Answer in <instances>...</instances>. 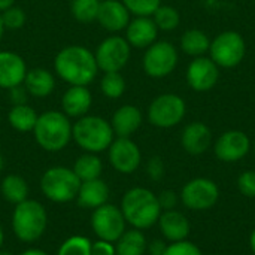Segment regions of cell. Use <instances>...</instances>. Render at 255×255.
Instances as JSON below:
<instances>
[{"label":"cell","instance_id":"obj_9","mask_svg":"<svg viewBox=\"0 0 255 255\" xmlns=\"http://www.w3.org/2000/svg\"><path fill=\"white\" fill-rule=\"evenodd\" d=\"M179 63L178 48L169 40H155L143 52L142 67L146 76L163 79L175 72Z\"/></svg>","mask_w":255,"mask_h":255},{"label":"cell","instance_id":"obj_48","mask_svg":"<svg viewBox=\"0 0 255 255\" xmlns=\"http://www.w3.org/2000/svg\"><path fill=\"white\" fill-rule=\"evenodd\" d=\"M3 164H4V160H3V155L0 154V172L3 170Z\"/></svg>","mask_w":255,"mask_h":255},{"label":"cell","instance_id":"obj_44","mask_svg":"<svg viewBox=\"0 0 255 255\" xmlns=\"http://www.w3.org/2000/svg\"><path fill=\"white\" fill-rule=\"evenodd\" d=\"M15 4V0H0V12Z\"/></svg>","mask_w":255,"mask_h":255},{"label":"cell","instance_id":"obj_21","mask_svg":"<svg viewBox=\"0 0 255 255\" xmlns=\"http://www.w3.org/2000/svg\"><path fill=\"white\" fill-rule=\"evenodd\" d=\"M109 123L117 137H130L140 128L143 123V115L137 106L123 105L114 112Z\"/></svg>","mask_w":255,"mask_h":255},{"label":"cell","instance_id":"obj_13","mask_svg":"<svg viewBox=\"0 0 255 255\" xmlns=\"http://www.w3.org/2000/svg\"><path fill=\"white\" fill-rule=\"evenodd\" d=\"M221 69L214 63L211 57L202 55L193 58L185 72V79L188 87L196 93H206L217 87L220 81Z\"/></svg>","mask_w":255,"mask_h":255},{"label":"cell","instance_id":"obj_45","mask_svg":"<svg viewBox=\"0 0 255 255\" xmlns=\"http://www.w3.org/2000/svg\"><path fill=\"white\" fill-rule=\"evenodd\" d=\"M250 247H251V251H253V254L255 255V229L253 230L251 236H250Z\"/></svg>","mask_w":255,"mask_h":255},{"label":"cell","instance_id":"obj_8","mask_svg":"<svg viewBox=\"0 0 255 255\" xmlns=\"http://www.w3.org/2000/svg\"><path fill=\"white\" fill-rule=\"evenodd\" d=\"M187 115V103L176 93L157 96L148 106L146 118L157 128H172L182 123Z\"/></svg>","mask_w":255,"mask_h":255},{"label":"cell","instance_id":"obj_42","mask_svg":"<svg viewBox=\"0 0 255 255\" xmlns=\"http://www.w3.org/2000/svg\"><path fill=\"white\" fill-rule=\"evenodd\" d=\"M166 248H167V245H166L164 241H161V239H154V241H151V242L148 244L146 251L149 253V255H164Z\"/></svg>","mask_w":255,"mask_h":255},{"label":"cell","instance_id":"obj_27","mask_svg":"<svg viewBox=\"0 0 255 255\" xmlns=\"http://www.w3.org/2000/svg\"><path fill=\"white\" fill-rule=\"evenodd\" d=\"M148 242L142 230H126L123 236L115 242L117 255H145Z\"/></svg>","mask_w":255,"mask_h":255},{"label":"cell","instance_id":"obj_38","mask_svg":"<svg viewBox=\"0 0 255 255\" xmlns=\"http://www.w3.org/2000/svg\"><path fill=\"white\" fill-rule=\"evenodd\" d=\"M164 163L160 157H152L146 163V173L152 181H161L164 178Z\"/></svg>","mask_w":255,"mask_h":255},{"label":"cell","instance_id":"obj_22","mask_svg":"<svg viewBox=\"0 0 255 255\" xmlns=\"http://www.w3.org/2000/svg\"><path fill=\"white\" fill-rule=\"evenodd\" d=\"M157 224H158L160 232L164 236V239L169 241L170 244L187 241L190 230H191L187 217L182 212L175 211V209L163 211Z\"/></svg>","mask_w":255,"mask_h":255},{"label":"cell","instance_id":"obj_19","mask_svg":"<svg viewBox=\"0 0 255 255\" xmlns=\"http://www.w3.org/2000/svg\"><path fill=\"white\" fill-rule=\"evenodd\" d=\"M181 145L190 155H202L212 145V131L202 121L190 123L181 133Z\"/></svg>","mask_w":255,"mask_h":255},{"label":"cell","instance_id":"obj_30","mask_svg":"<svg viewBox=\"0 0 255 255\" xmlns=\"http://www.w3.org/2000/svg\"><path fill=\"white\" fill-rule=\"evenodd\" d=\"M127 84L121 72H106L100 79V91L111 100L120 99L126 93Z\"/></svg>","mask_w":255,"mask_h":255},{"label":"cell","instance_id":"obj_33","mask_svg":"<svg viewBox=\"0 0 255 255\" xmlns=\"http://www.w3.org/2000/svg\"><path fill=\"white\" fill-rule=\"evenodd\" d=\"M91 245L93 242L87 236L75 235L60 245L57 255H91Z\"/></svg>","mask_w":255,"mask_h":255},{"label":"cell","instance_id":"obj_35","mask_svg":"<svg viewBox=\"0 0 255 255\" xmlns=\"http://www.w3.org/2000/svg\"><path fill=\"white\" fill-rule=\"evenodd\" d=\"M0 15H1V21L6 30H19L21 27H24L25 19H27L24 9L16 4L4 9L3 12H0Z\"/></svg>","mask_w":255,"mask_h":255},{"label":"cell","instance_id":"obj_20","mask_svg":"<svg viewBox=\"0 0 255 255\" xmlns=\"http://www.w3.org/2000/svg\"><path fill=\"white\" fill-rule=\"evenodd\" d=\"M93 105V96L88 87L85 85H69V88L63 93L61 108L70 120L81 118L87 115Z\"/></svg>","mask_w":255,"mask_h":255},{"label":"cell","instance_id":"obj_46","mask_svg":"<svg viewBox=\"0 0 255 255\" xmlns=\"http://www.w3.org/2000/svg\"><path fill=\"white\" fill-rule=\"evenodd\" d=\"M3 242H4V232H3V227H1V224H0V250H1V247H3Z\"/></svg>","mask_w":255,"mask_h":255},{"label":"cell","instance_id":"obj_1","mask_svg":"<svg viewBox=\"0 0 255 255\" xmlns=\"http://www.w3.org/2000/svg\"><path fill=\"white\" fill-rule=\"evenodd\" d=\"M54 72L69 85L88 87L100 70L91 49L82 45H67L57 52Z\"/></svg>","mask_w":255,"mask_h":255},{"label":"cell","instance_id":"obj_3","mask_svg":"<svg viewBox=\"0 0 255 255\" xmlns=\"http://www.w3.org/2000/svg\"><path fill=\"white\" fill-rule=\"evenodd\" d=\"M72 121L60 111H46L37 117L36 126L33 128L36 143L48 151L58 152L63 151L72 140Z\"/></svg>","mask_w":255,"mask_h":255},{"label":"cell","instance_id":"obj_14","mask_svg":"<svg viewBox=\"0 0 255 255\" xmlns=\"http://www.w3.org/2000/svg\"><path fill=\"white\" fill-rule=\"evenodd\" d=\"M108 157L111 166L123 175L136 172L142 163L140 148L131 137H115L108 148Z\"/></svg>","mask_w":255,"mask_h":255},{"label":"cell","instance_id":"obj_29","mask_svg":"<svg viewBox=\"0 0 255 255\" xmlns=\"http://www.w3.org/2000/svg\"><path fill=\"white\" fill-rule=\"evenodd\" d=\"M72 169H73L75 175L79 178V181L84 182V181H91V179L100 178V175L103 172V164L97 154L84 152L82 155H79L76 158Z\"/></svg>","mask_w":255,"mask_h":255},{"label":"cell","instance_id":"obj_23","mask_svg":"<svg viewBox=\"0 0 255 255\" xmlns=\"http://www.w3.org/2000/svg\"><path fill=\"white\" fill-rule=\"evenodd\" d=\"M22 85L25 87L28 96L36 99H46L55 90V78L52 72L45 67L28 69Z\"/></svg>","mask_w":255,"mask_h":255},{"label":"cell","instance_id":"obj_16","mask_svg":"<svg viewBox=\"0 0 255 255\" xmlns=\"http://www.w3.org/2000/svg\"><path fill=\"white\" fill-rule=\"evenodd\" d=\"M131 19V13L121 0H102L96 21L109 33L124 31Z\"/></svg>","mask_w":255,"mask_h":255},{"label":"cell","instance_id":"obj_31","mask_svg":"<svg viewBox=\"0 0 255 255\" xmlns=\"http://www.w3.org/2000/svg\"><path fill=\"white\" fill-rule=\"evenodd\" d=\"M152 19L160 31H173L181 24V13L175 6L161 4L152 13Z\"/></svg>","mask_w":255,"mask_h":255},{"label":"cell","instance_id":"obj_17","mask_svg":"<svg viewBox=\"0 0 255 255\" xmlns=\"http://www.w3.org/2000/svg\"><path fill=\"white\" fill-rule=\"evenodd\" d=\"M126 40L131 48L146 49L155 40H158L160 30L157 28L152 16H134L126 27Z\"/></svg>","mask_w":255,"mask_h":255},{"label":"cell","instance_id":"obj_51","mask_svg":"<svg viewBox=\"0 0 255 255\" xmlns=\"http://www.w3.org/2000/svg\"><path fill=\"white\" fill-rule=\"evenodd\" d=\"M100 1H102V0H100Z\"/></svg>","mask_w":255,"mask_h":255},{"label":"cell","instance_id":"obj_50","mask_svg":"<svg viewBox=\"0 0 255 255\" xmlns=\"http://www.w3.org/2000/svg\"><path fill=\"white\" fill-rule=\"evenodd\" d=\"M253 151H254V154H255V142H254V145H253Z\"/></svg>","mask_w":255,"mask_h":255},{"label":"cell","instance_id":"obj_12","mask_svg":"<svg viewBox=\"0 0 255 255\" xmlns=\"http://www.w3.org/2000/svg\"><path fill=\"white\" fill-rule=\"evenodd\" d=\"M179 199L182 205L191 211H208L217 205L220 188L212 179L194 178L182 187Z\"/></svg>","mask_w":255,"mask_h":255},{"label":"cell","instance_id":"obj_11","mask_svg":"<svg viewBox=\"0 0 255 255\" xmlns=\"http://www.w3.org/2000/svg\"><path fill=\"white\" fill-rule=\"evenodd\" d=\"M91 229L97 239L115 244L126 232V218L121 209L112 203H105L91 214Z\"/></svg>","mask_w":255,"mask_h":255},{"label":"cell","instance_id":"obj_26","mask_svg":"<svg viewBox=\"0 0 255 255\" xmlns=\"http://www.w3.org/2000/svg\"><path fill=\"white\" fill-rule=\"evenodd\" d=\"M39 114L28 105H18L12 106L7 112V123L9 126L19 131V133H30L33 131Z\"/></svg>","mask_w":255,"mask_h":255},{"label":"cell","instance_id":"obj_24","mask_svg":"<svg viewBox=\"0 0 255 255\" xmlns=\"http://www.w3.org/2000/svg\"><path fill=\"white\" fill-rule=\"evenodd\" d=\"M108 199H109V187L102 178L81 182L76 196V202L81 208L94 211L102 205L108 203Z\"/></svg>","mask_w":255,"mask_h":255},{"label":"cell","instance_id":"obj_41","mask_svg":"<svg viewBox=\"0 0 255 255\" xmlns=\"http://www.w3.org/2000/svg\"><path fill=\"white\" fill-rule=\"evenodd\" d=\"M91 255H117L115 251V244L97 239L91 245Z\"/></svg>","mask_w":255,"mask_h":255},{"label":"cell","instance_id":"obj_32","mask_svg":"<svg viewBox=\"0 0 255 255\" xmlns=\"http://www.w3.org/2000/svg\"><path fill=\"white\" fill-rule=\"evenodd\" d=\"M100 0H70V13L81 24L94 22L97 18Z\"/></svg>","mask_w":255,"mask_h":255},{"label":"cell","instance_id":"obj_6","mask_svg":"<svg viewBox=\"0 0 255 255\" xmlns=\"http://www.w3.org/2000/svg\"><path fill=\"white\" fill-rule=\"evenodd\" d=\"M79 187V178L75 175L73 169L66 166L49 167L40 178L42 194L54 203H69L76 200Z\"/></svg>","mask_w":255,"mask_h":255},{"label":"cell","instance_id":"obj_5","mask_svg":"<svg viewBox=\"0 0 255 255\" xmlns=\"http://www.w3.org/2000/svg\"><path fill=\"white\" fill-rule=\"evenodd\" d=\"M48 227V212L45 206L33 199H27L18 205L12 212V230L16 239L25 244L39 241Z\"/></svg>","mask_w":255,"mask_h":255},{"label":"cell","instance_id":"obj_15","mask_svg":"<svg viewBox=\"0 0 255 255\" xmlns=\"http://www.w3.org/2000/svg\"><path fill=\"white\" fill-rule=\"evenodd\" d=\"M253 143L242 130H227L214 143L215 157L223 163H236L248 155Z\"/></svg>","mask_w":255,"mask_h":255},{"label":"cell","instance_id":"obj_34","mask_svg":"<svg viewBox=\"0 0 255 255\" xmlns=\"http://www.w3.org/2000/svg\"><path fill=\"white\" fill-rule=\"evenodd\" d=\"M133 16H152L163 4L161 0H121Z\"/></svg>","mask_w":255,"mask_h":255},{"label":"cell","instance_id":"obj_49","mask_svg":"<svg viewBox=\"0 0 255 255\" xmlns=\"http://www.w3.org/2000/svg\"><path fill=\"white\" fill-rule=\"evenodd\" d=\"M0 255H15V254H12V253H9V251H3V250H0Z\"/></svg>","mask_w":255,"mask_h":255},{"label":"cell","instance_id":"obj_25","mask_svg":"<svg viewBox=\"0 0 255 255\" xmlns=\"http://www.w3.org/2000/svg\"><path fill=\"white\" fill-rule=\"evenodd\" d=\"M209 46H211V39L208 33L200 28H188L182 33L179 39L181 51L191 58L206 55L209 52Z\"/></svg>","mask_w":255,"mask_h":255},{"label":"cell","instance_id":"obj_37","mask_svg":"<svg viewBox=\"0 0 255 255\" xmlns=\"http://www.w3.org/2000/svg\"><path fill=\"white\" fill-rule=\"evenodd\" d=\"M238 188L245 197L255 199V170H245L239 175Z\"/></svg>","mask_w":255,"mask_h":255},{"label":"cell","instance_id":"obj_40","mask_svg":"<svg viewBox=\"0 0 255 255\" xmlns=\"http://www.w3.org/2000/svg\"><path fill=\"white\" fill-rule=\"evenodd\" d=\"M157 199H158V203L161 206V211H170V209L176 208L179 196L172 190H164L157 196Z\"/></svg>","mask_w":255,"mask_h":255},{"label":"cell","instance_id":"obj_39","mask_svg":"<svg viewBox=\"0 0 255 255\" xmlns=\"http://www.w3.org/2000/svg\"><path fill=\"white\" fill-rule=\"evenodd\" d=\"M28 93L25 90V87L21 84V85H16L10 90H7V99L10 102L12 106H18V105H25L27 100H28Z\"/></svg>","mask_w":255,"mask_h":255},{"label":"cell","instance_id":"obj_18","mask_svg":"<svg viewBox=\"0 0 255 255\" xmlns=\"http://www.w3.org/2000/svg\"><path fill=\"white\" fill-rule=\"evenodd\" d=\"M24 58L12 51H0V88L10 90L24 82L27 73Z\"/></svg>","mask_w":255,"mask_h":255},{"label":"cell","instance_id":"obj_36","mask_svg":"<svg viewBox=\"0 0 255 255\" xmlns=\"http://www.w3.org/2000/svg\"><path fill=\"white\" fill-rule=\"evenodd\" d=\"M164 255H203L197 245H194L190 241H181V242H172L167 245Z\"/></svg>","mask_w":255,"mask_h":255},{"label":"cell","instance_id":"obj_4","mask_svg":"<svg viewBox=\"0 0 255 255\" xmlns=\"http://www.w3.org/2000/svg\"><path fill=\"white\" fill-rule=\"evenodd\" d=\"M115 139V133L108 120L100 115H84L72 126V140L84 152L100 154L108 151Z\"/></svg>","mask_w":255,"mask_h":255},{"label":"cell","instance_id":"obj_10","mask_svg":"<svg viewBox=\"0 0 255 255\" xmlns=\"http://www.w3.org/2000/svg\"><path fill=\"white\" fill-rule=\"evenodd\" d=\"M94 57L100 72H121L131 57V46L124 36L112 34L99 43Z\"/></svg>","mask_w":255,"mask_h":255},{"label":"cell","instance_id":"obj_28","mask_svg":"<svg viewBox=\"0 0 255 255\" xmlns=\"http://www.w3.org/2000/svg\"><path fill=\"white\" fill-rule=\"evenodd\" d=\"M28 184L19 175H7L0 184V193L3 199L12 205H18L28 199Z\"/></svg>","mask_w":255,"mask_h":255},{"label":"cell","instance_id":"obj_7","mask_svg":"<svg viewBox=\"0 0 255 255\" xmlns=\"http://www.w3.org/2000/svg\"><path fill=\"white\" fill-rule=\"evenodd\" d=\"M247 55L245 37L236 30H224L211 39L209 57L220 69L238 67Z\"/></svg>","mask_w":255,"mask_h":255},{"label":"cell","instance_id":"obj_47","mask_svg":"<svg viewBox=\"0 0 255 255\" xmlns=\"http://www.w3.org/2000/svg\"><path fill=\"white\" fill-rule=\"evenodd\" d=\"M4 25H3V21H1V15H0V42H1V39H3V34H4Z\"/></svg>","mask_w":255,"mask_h":255},{"label":"cell","instance_id":"obj_43","mask_svg":"<svg viewBox=\"0 0 255 255\" xmlns=\"http://www.w3.org/2000/svg\"><path fill=\"white\" fill-rule=\"evenodd\" d=\"M19 255H49L48 253H45L43 250H39V248H28L25 251H22Z\"/></svg>","mask_w":255,"mask_h":255},{"label":"cell","instance_id":"obj_2","mask_svg":"<svg viewBox=\"0 0 255 255\" xmlns=\"http://www.w3.org/2000/svg\"><path fill=\"white\" fill-rule=\"evenodd\" d=\"M120 209L127 224L137 230H146L155 226L163 212L157 196L143 187H134L126 191Z\"/></svg>","mask_w":255,"mask_h":255}]
</instances>
